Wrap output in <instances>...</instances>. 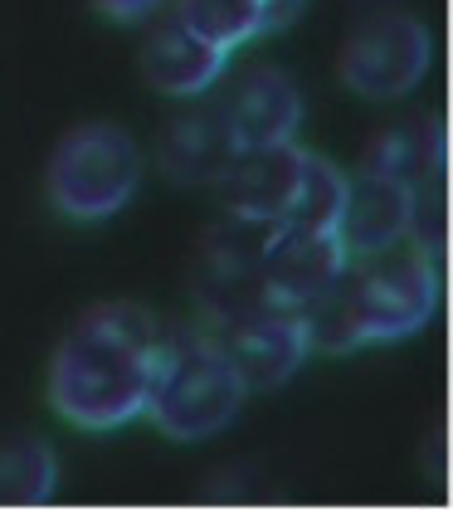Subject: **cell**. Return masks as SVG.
I'll return each instance as SVG.
<instances>
[{
  "mask_svg": "<svg viewBox=\"0 0 453 512\" xmlns=\"http://www.w3.org/2000/svg\"><path fill=\"white\" fill-rule=\"evenodd\" d=\"M161 327L137 303H103L74 322L49 361V410L74 430L108 434L147 415Z\"/></svg>",
  "mask_w": 453,
  "mask_h": 512,
  "instance_id": "cell-1",
  "label": "cell"
},
{
  "mask_svg": "<svg viewBox=\"0 0 453 512\" xmlns=\"http://www.w3.org/2000/svg\"><path fill=\"white\" fill-rule=\"evenodd\" d=\"M439 308V254L434 244L405 239L385 254L351 259L337 288L307 308L312 347L351 352L366 342H400Z\"/></svg>",
  "mask_w": 453,
  "mask_h": 512,
  "instance_id": "cell-2",
  "label": "cell"
},
{
  "mask_svg": "<svg viewBox=\"0 0 453 512\" xmlns=\"http://www.w3.org/2000/svg\"><path fill=\"white\" fill-rule=\"evenodd\" d=\"M244 400H249V386L234 371L225 342L215 337L210 322L186 327L176 337L161 332L151 395H147V420L166 439H181V444L215 439V434H225L239 420Z\"/></svg>",
  "mask_w": 453,
  "mask_h": 512,
  "instance_id": "cell-3",
  "label": "cell"
},
{
  "mask_svg": "<svg viewBox=\"0 0 453 512\" xmlns=\"http://www.w3.org/2000/svg\"><path fill=\"white\" fill-rule=\"evenodd\" d=\"M147 157L117 122H83L64 132L44 166V196L69 220H108L142 191Z\"/></svg>",
  "mask_w": 453,
  "mask_h": 512,
  "instance_id": "cell-4",
  "label": "cell"
},
{
  "mask_svg": "<svg viewBox=\"0 0 453 512\" xmlns=\"http://www.w3.org/2000/svg\"><path fill=\"white\" fill-rule=\"evenodd\" d=\"M434 64L429 25L410 10H376L341 44V83L366 103H400L410 98Z\"/></svg>",
  "mask_w": 453,
  "mask_h": 512,
  "instance_id": "cell-5",
  "label": "cell"
},
{
  "mask_svg": "<svg viewBox=\"0 0 453 512\" xmlns=\"http://www.w3.org/2000/svg\"><path fill=\"white\" fill-rule=\"evenodd\" d=\"M215 337L225 342L234 371L244 376L249 391H273L283 386L302 361L312 356V322L298 308H244V313L225 317V322H210Z\"/></svg>",
  "mask_w": 453,
  "mask_h": 512,
  "instance_id": "cell-6",
  "label": "cell"
},
{
  "mask_svg": "<svg viewBox=\"0 0 453 512\" xmlns=\"http://www.w3.org/2000/svg\"><path fill=\"white\" fill-rule=\"evenodd\" d=\"M419 230V186L380 171V166H361L356 176H346V205H341V244L346 259H366V254H385Z\"/></svg>",
  "mask_w": 453,
  "mask_h": 512,
  "instance_id": "cell-7",
  "label": "cell"
},
{
  "mask_svg": "<svg viewBox=\"0 0 453 512\" xmlns=\"http://www.w3.org/2000/svg\"><path fill=\"white\" fill-rule=\"evenodd\" d=\"M215 113H220V127H225L234 157H244V152L283 147V142L298 137L302 93L283 69L268 64V69H249V74L225 93V103H220Z\"/></svg>",
  "mask_w": 453,
  "mask_h": 512,
  "instance_id": "cell-8",
  "label": "cell"
},
{
  "mask_svg": "<svg viewBox=\"0 0 453 512\" xmlns=\"http://www.w3.org/2000/svg\"><path fill=\"white\" fill-rule=\"evenodd\" d=\"M229 59L234 54L205 44L200 35H190L176 15H166L142 44V74L166 98H205V93H215L229 74Z\"/></svg>",
  "mask_w": 453,
  "mask_h": 512,
  "instance_id": "cell-9",
  "label": "cell"
},
{
  "mask_svg": "<svg viewBox=\"0 0 453 512\" xmlns=\"http://www.w3.org/2000/svg\"><path fill=\"white\" fill-rule=\"evenodd\" d=\"M161 161H166V176L171 181H186V186H215L234 161L220 113H195V118L176 122L166 137H161Z\"/></svg>",
  "mask_w": 453,
  "mask_h": 512,
  "instance_id": "cell-10",
  "label": "cell"
},
{
  "mask_svg": "<svg viewBox=\"0 0 453 512\" xmlns=\"http://www.w3.org/2000/svg\"><path fill=\"white\" fill-rule=\"evenodd\" d=\"M171 15L186 25L190 35H200L205 44H215L225 54L244 49L259 35H273L264 0H176Z\"/></svg>",
  "mask_w": 453,
  "mask_h": 512,
  "instance_id": "cell-11",
  "label": "cell"
},
{
  "mask_svg": "<svg viewBox=\"0 0 453 512\" xmlns=\"http://www.w3.org/2000/svg\"><path fill=\"white\" fill-rule=\"evenodd\" d=\"M59 488V459L54 449L25 434L0 444V508H39Z\"/></svg>",
  "mask_w": 453,
  "mask_h": 512,
  "instance_id": "cell-12",
  "label": "cell"
},
{
  "mask_svg": "<svg viewBox=\"0 0 453 512\" xmlns=\"http://www.w3.org/2000/svg\"><path fill=\"white\" fill-rule=\"evenodd\" d=\"M166 5H171V0H93V10L117 20V25H142L151 15H161Z\"/></svg>",
  "mask_w": 453,
  "mask_h": 512,
  "instance_id": "cell-13",
  "label": "cell"
},
{
  "mask_svg": "<svg viewBox=\"0 0 453 512\" xmlns=\"http://www.w3.org/2000/svg\"><path fill=\"white\" fill-rule=\"evenodd\" d=\"M264 5H268V25H273V30L293 25V20H298V10H302V0H264Z\"/></svg>",
  "mask_w": 453,
  "mask_h": 512,
  "instance_id": "cell-14",
  "label": "cell"
}]
</instances>
